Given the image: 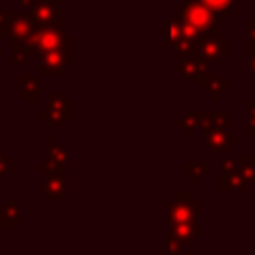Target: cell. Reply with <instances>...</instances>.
Returning a JSON list of instances; mask_svg holds the SVG:
<instances>
[{"label": "cell", "mask_w": 255, "mask_h": 255, "mask_svg": "<svg viewBox=\"0 0 255 255\" xmlns=\"http://www.w3.org/2000/svg\"><path fill=\"white\" fill-rule=\"evenodd\" d=\"M197 128H201L205 147L221 157L229 153V147L237 145V137L229 133L227 110H197Z\"/></svg>", "instance_id": "6da1fadb"}, {"label": "cell", "mask_w": 255, "mask_h": 255, "mask_svg": "<svg viewBox=\"0 0 255 255\" xmlns=\"http://www.w3.org/2000/svg\"><path fill=\"white\" fill-rule=\"evenodd\" d=\"M179 22L195 28L197 32H201L203 36L205 34H219L221 32V18L209 10L201 0H187L179 10H177V16H175Z\"/></svg>", "instance_id": "7a4b0ae2"}, {"label": "cell", "mask_w": 255, "mask_h": 255, "mask_svg": "<svg viewBox=\"0 0 255 255\" xmlns=\"http://www.w3.org/2000/svg\"><path fill=\"white\" fill-rule=\"evenodd\" d=\"M189 54H197L205 62L213 64L219 58H223V56L229 54V38L223 36L221 32L219 34H205V36H201V38H197L193 42Z\"/></svg>", "instance_id": "3957f363"}, {"label": "cell", "mask_w": 255, "mask_h": 255, "mask_svg": "<svg viewBox=\"0 0 255 255\" xmlns=\"http://www.w3.org/2000/svg\"><path fill=\"white\" fill-rule=\"evenodd\" d=\"M68 64H74V38H66V44L60 50L40 52L38 70L42 74H62Z\"/></svg>", "instance_id": "277c9868"}, {"label": "cell", "mask_w": 255, "mask_h": 255, "mask_svg": "<svg viewBox=\"0 0 255 255\" xmlns=\"http://www.w3.org/2000/svg\"><path fill=\"white\" fill-rule=\"evenodd\" d=\"M30 44L38 52L60 50L66 44L64 28H58L54 24H38V26H34V32L30 36Z\"/></svg>", "instance_id": "5b68a950"}, {"label": "cell", "mask_w": 255, "mask_h": 255, "mask_svg": "<svg viewBox=\"0 0 255 255\" xmlns=\"http://www.w3.org/2000/svg\"><path fill=\"white\" fill-rule=\"evenodd\" d=\"M173 72L179 74L185 82L199 84L209 74V62H205L197 54H185L183 56V62L177 64V66H173Z\"/></svg>", "instance_id": "8992f818"}, {"label": "cell", "mask_w": 255, "mask_h": 255, "mask_svg": "<svg viewBox=\"0 0 255 255\" xmlns=\"http://www.w3.org/2000/svg\"><path fill=\"white\" fill-rule=\"evenodd\" d=\"M199 199H171L167 203L165 211V221H185V219H197L199 209H201Z\"/></svg>", "instance_id": "52a82bcc"}, {"label": "cell", "mask_w": 255, "mask_h": 255, "mask_svg": "<svg viewBox=\"0 0 255 255\" xmlns=\"http://www.w3.org/2000/svg\"><path fill=\"white\" fill-rule=\"evenodd\" d=\"M199 233L197 219H185V221H167V237L177 241L181 247L189 245Z\"/></svg>", "instance_id": "ba28073f"}, {"label": "cell", "mask_w": 255, "mask_h": 255, "mask_svg": "<svg viewBox=\"0 0 255 255\" xmlns=\"http://www.w3.org/2000/svg\"><path fill=\"white\" fill-rule=\"evenodd\" d=\"M165 34H167V42L171 44V48H173L175 52H179L181 56H185V54L191 52L193 42L183 34V30H181V22H179L177 18H169V20H165Z\"/></svg>", "instance_id": "9c48e42d"}, {"label": "cell", "mask_w": 255, "mask_h": 255, "mask_svg": "<svg viewBox=\"0 0 255 255\" xmlns=\"http://www.w3.org/2000/svg\"><path fill=\"white\" fill-rule=\"evenodd\" d=\"M199 86H201V92L207 94L211 102H219L221 96H223L225 92H229V84L223 82L219 76H213V74H207V76L199 82Z\"/></svg>", "instance_id": "30bf717a"}, {"label": "cell", "mask_w": 255, "mask_h": 255, "mask_svg": "<svg viewBox=\"0 0 255 255\" xmlns=\"http://www.w3.org/2000/svg\"><path fill=\"white\" fill-rule=\"evenodd\" d=\"M247 187V181L237 171H221L219 177V189L221 191H243Z\"/></svg>", "instance_id": "8fae6325"}, {"label": "cell", "mask_w": 255, "mask_h": 255, "mask_svg": "<svg viewBox=\"0 0 255 255\" xmlns=\"http://www.w3.org/2000/svg\"><path fill=\"white\" fill-rule=\"evenodd\" d=\"M42 189L46 191V195L54 199H66V183H64V177L60 175H50L48 181H44Z\"/></svg>", "instance_id": "7c38bea8"}, {"label": "cell", "mask_w": 255, "mask_h": 255, "mask_svg": "<svg viewBox=\"0 0 255 255\" xmlns=\"http://www.w3.org/2000/svg\"><path fill=\"white\" fill-rule=\"evenodd\" d=\"M173 126L179 128L185 137H191V135H193V129L197 128V110L183 114L181 118H177V120L173 122Z\"/></svg>", "instance_id": "4fadbf2b"}, {"label": "cell", "mask_w": 255, "mask_h": 255, "mask_svg": "<svg viewBox=\"0 0 255 255\" xmlns=\"http://www.w3.org/2000/svg\"><path fill=\"white\" fill-rule=\"evenodd\" d=\"M209 10H213L221 20H227L229 18V12L235 8V2L237 0H201Z\"/></svg>", "instance_id": "5bb4252c"}, {"label": "cell", "mask_w": 255, "mask_h": 255, "mask_svg": "<svg viewBox=\"0 0 255 255\" xmlns=\"http://www.w3.org/2000/svg\"><path fill=\"white\" fill-rule=\"evenodd\" d=\"M0 211H2V215H0L2 225H18L20 223V207H18V203H6Z\"/></svg>", "instance_id": "9a60e30c"}, {"label": "cell", "mask_w": 255, "mask_h": 255, "mask_svg": "<svg viewBox=\"0 0 255 255\" xmlns=\"http://www.w3.org/2000/svg\"><path fill=\"white\" fill-rule=\"evenodd\" d=\"M22 100H38V80L34 76H22Z\"/></svg>", "instance_id": "2e32d148"}, {"label": "cell", "mask_w": 255, "mask_h": 255, "mask_svg": "<svg viewBox=\"0 0 255 255\" xmlns=\"http://www.w3.org/2000/svg\"><path fill=\"white\" fill-rule=\"evenodd\" d=\"M183 171L189 173L195 183H199V181H203V177L211 171V165H209V163H185V165H183Z\"/></svg>", "instance_id": "e0dca14e"}, {"label": "cell", "mask_w": 255, "mask_h": 255, "mask_svg": "<svg viewBox=\"0 0 255 255\" xmlns=\"http://www.w3.org/2000/svg\"><path fill=\"white\" fill-rule=\"evenodd\" d=\"M40 118L46 120V122H50V124H54V126H58V128H64V126H66V120H68L64 112H60V110H52V108L42 110V112H40Z\"/></svg>", "instance_id": "ac0fdd59"}, {"label": "cell", "mask_w": 255, "mask_h": 255, "mask_svg": "<svg viewBox=\"0 0 255 255\" xmlns=\"http://www.w3.org/2000/svg\"><path fill=\"white\" fill-rule=\"evenodd\" d=\"M48 151H50V159L52 161H58V163L66 161V151L58 145L56 137H48Z\"/></svg>", "instance_id": "d6986e66"}, {"label": "cell", "mask_w": 255, "mask_h": 255, "mask_svg": "<svg viewBox=\"0 0 255 255\" xmlns=\"http://www.w3.org/2000/svg\"><path fill=\"white\" fill-rule=\"evenodd\" d=\"M247 137H255V100H247Z\"/></svg>", "instance_id": "ffe728a7"}, {"label": "cell", "mask_w": 255, "mask_h": 255, "mask_svg": "<svg viewBox=\"0 0 255 255\" xmlns=\"http://www.w3.org/2000/svg\"><path fill=\"white\" fill-rule=\"evenodd\" d=\"M245 26H247V56H251L253 52H255V20H247L245 22Z\"/></svg>", "instance_id": "44dd1931"}, {"label": "cell", "mask_w": 255, "mask_h": 255, "mask_svg": "<svg viewBox=\"0 0 255 255\" xmlns=\"http://www.w3.org/2000/svg\"><path fill=\"white\" fill-rule=\"evenodd\" d=\"M165 245H167V253H169V255H179V253H181V249H183V247H181L177 241H173L171 237H167V239H165Z\"/></svg>", "instance_id": "7402d4cb"}, {"label": "cell", "mask_w": 255, "mask_h": 255, "mask_svg": "<svg viewBox=\"0 0 255 255\" xmlns=\"http://www.w3.org/2000/svg\"><path fill=\"white\" fill-rule=\"evenodd\" d=\"M247 58H249V74L255 76V52L251 56H247Z\"/></svg>", "instance_id": "603a6c76"}, {"label": "cell", "mask_w": 255, "mask_h": 255, "mask_svg": "<svg viewBox=\"0 0 255 255\" xmlns=\"http://www.w3.org/2000/svg\"><path fill=\"white\" fill-rule=\"evenodd\" d=\"M54 2H62V0H54Z\"/></svg>", "instance_id": "cb8c5ba5"}]
</instances>
